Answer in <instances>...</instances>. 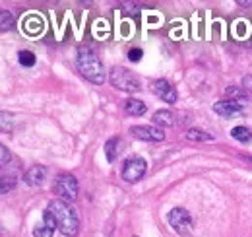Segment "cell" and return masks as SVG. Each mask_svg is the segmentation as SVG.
<instances>
[{
    "instance_id": "obj_6",
    "label": "cell",
    "mask_w": 252,
    "mask_h": 237,
    "mask_svg": "<svg viewBox=\"0 0 252 237\" xmlns=\"http://www.w3.org/2000/svg\"><path fill=\"white\" fill-rule=\"evenodd\" d=\"M146 169H148V163H146L144 158H140V156L128 158L125 167H123V179L128 181V183H136V181H140L144 177Z\"/></svg>"
},
{
    "instance_id": "obj_14",
    "label": "cell",
    "mask_w": 252,
    "mask_h": 237,
    "mask_svg": "<svg viewBox=\"0 0 252 237\" xmlns=\"http://www.w3.org/2000/svg\"><path fill=\"white\" fill-rule=\"evenodd\" d=\"M231 136H233L235 140L243 142V144H249V142L252 140L251 128H247V126H235V128L231 130Z\"/></svg>"
},
{
    "instance_id": "obj_2",
    "label": "cell",
    "mask_w": 252,
    "mask_h": 237,
    "mask_svg": "<svg viewBox=\"0 0 252 237\" xmlns=\"http://www.w3.org/2000/svg\"><path fill=\"white\" fill-rule=\"evenodd\" d=\"M78 68L80 72L94 84H103L105 82V70H103V62L99 59V55L94 49L82 47L78 51Z\"/></svg>"
},
{
    "instance_id": "obj_12",
    "label": "cell",
    "mask_w": 252,
    "mask_h": 237,
    "mask_svg": "<svg viewBox=\"0 0 252 237\" xmlns=\"http://www.w3.org/2000/svg\"><path fill=\"white\" fill-rule=\"evenodd\" d=\"M154 122L161 124V126H173L177 120H175V115L169 109H159V111L154 113Z\"/></svg>"
},
{
    "instance_id": "obj_4",
    "label": "cell",
    "mask_w": 252,
    "mask_h": 237,
    "mask_svg": "<svg viewBox=\"0 0 252 237\" xmlns=\"http://www.w3.org/2000/svg\"><path fill=\"white\" fill-rule=\"evenodd\" d=\"M169 220V226L179 234V236H192L194 232V222H192V216L189 214V210L185 208H173L167 216Z\"/></svg>"
},
{
    "instance_id": "obj_20",
    "label": "cell",
    "mask_w": 252,
    "mask_h": 237,
    "mask_svg": "<svg viewBox=\"0 0 252 237\" xmlns=\"http://www.w3.org/2000/svg\"><path fill=\"white\" fill-rule=\"evenodd\" d=\"M53 234H55V230H53V228H49L47 224L37 226V228L33 230V236L35 237H53Z\"/></svg>"
},
{
    "instance_id": "obj_16",
    "label": "cell",
    "mask_w": 252,
    "mask_h": 237,
    "mask_svg": "<svg viewBox=\"0 0 252 237\" xmlns=\"http://www.w3.org/2000/svg\"><path fill=\"white\" fill-rule=\"evenodd\" d=\"M225 95H227V99H235V101H239V103H243V101H247L249 97H247V93H245V89L243 88H227L225 89Z\"/></svg>"
},
{
    "instance_id": "obj_23",
    "label": "cell",
    "mask_w": 252,
    "mask_h": 237,
    "mask_svg": "<svg viewBox=\"0 0 252 237\" xmlns=\"http://www.w3.org/2000/svg\"><path fill=\"white\" fill-rule=\"evenodd\" d=\"M243 89H251L252 91V76H245L243 78Z\"/></svg>"
},
{
    "instance_id": "obj_5",
    "label": "cell",
    "mask_w": 252,
    "mask_h": 237,
    "mask_svg": "<svg viewBox=\"0 0 252 237\" xmlns=\"http://www.w3.org/2000/svg\"><path fill=\"white\" fill-rule=\"evenodd\" d=\"M55 193H57V197H61L64 202L66 200H76L78 198V191H80V187H78V181L76 177H72V175H61V177L55 181Z\"/></svg>"
},
{
    "instance_id": "obj_3",
    "label": "cell",
    "mask_w": 252,
    "mask_h": 237,
    "mask_svg": "<svg viewBox=\"0 0 252 237\" xmlns=\"http://www.w3.org/2000/svg\"><path fill=\"white\" fill-rule=\"evenodd\" d=\"M109 80H111V84H113L115 88L121 89V91L132 93V91H140V89H142V84H140L138 76H134L130 70H126L123 66L113 68L111 74H109Z\"/></svg>"
},
{
    "instance_id": "obj_11",
    "label": "cell",
    "mask_w": 252,
    "mask_h": 237,
    "mask_svg": "<svg viewBox=\"0 0 252 237\" xmlns=\"http://www.w3.org/2000/svg\"><path fill=\"white\" fill-rule=\"evenodd\" d=\"M119 154H121V138L113 136V138L107 140V144H105V156H107L109 161H115V159L119 158Z\"/></svg>"
},
{
    "instance_id": "obj_10",
    "label": "cell",
    "mask_w": 252,
    "mask_h": 237,
    "mask_svg": "<svg viewBox=\"0 0 252 237\" xmlns=\"http://www.w3.org/2000/svg\"><path fill=\"white\" fill-rule=\"evenodd\" d=\"M45 177H47V169H45L43 165H33V167H30V169L26 171L24 181H26L28 185H32V187H41Z\"/></svg>"
},
{
    "instance_id": "obj_8",
    "label": "cell",
    "mask_w": 252,
    "mask_h": 237,
    "mask_svg": "<svg viewBox=\"0 0 252 237\" xmlns=\"http://www.w3.org/2000/svg\"><path fill=\"white\" fill-rule=\"evenodd\" d=\"M130 132H132L134 138H140V140H150V142H161V140H165V132L161 128H158V126H150V124L132 126Z\"/></svg>"
},
{
    "instance_id": "obj_21",
    "label": "cell",
    "mask_w": 252,
    "mask_h": 237,
    "mask_svg": "<svg viewBox=\"0 0 252 237\" xmlns=\"http://www.w3.org/2000/svg\"><path fill=\"white\" fill-rule=\"evenodd\" d=\"M142 55H144V51H142V49H138V47L128 51V59L132 60V62H138V60H142Z\"/></svg>"
},
{
    "instance_id": "obj_19",
    "label": "cell",
    "mask_w": 252,
    "mask_h": 237,
    "mask_svg": "<svg viewBox=\"0 0 252 237\" xmlns=\"http://www.w3.org/2000/svg\"><path fill=\"white\" fill-rule=\"evenodd\" d=\"M18 60H20L22 66H33L35 64V55H33L32 51H22L18 55Z\"/></svg>"
},
{
    "instance_id": "obj_1",
    "label": "cell",
    "mask_w": 252,
    "mask_h": 237,
    "mask_svg": "<svg viewBox=\"0 0 252 237\" xmlns=\"http://www.w3.org/2000/svg\"><path fill=\"white\" fill-rule=\"evenodd\" d=\"M55 222H57V230L66 237H76L80 232V218L76 214V210L64 200H53L47 208Z\"/></svg>"
},
{
    "instance_id": "obj_22",
    "label": "cell",
    "mask_w": 252,
    "mask_h": 237,
    "mask_svg": "<svg viewBox=\"0 0 252 237\" xmlns=\"http://www.w3.org/2000/svg\"><path fill=\"white\" fill-rule=\"evenodd\" d=\"M0 152H2V167H6V165H8V161H10L8 148H6V146H2V148H0Z\"/></svg>"
},
{
    "instance_id": "obj_17",
    "label": "cell",
    "mask_w": 252,
    "mask_h": 237,
    "mask_svg": "<svg viewBox=\"0 0 252 237\" xmlns=\"http://www.w3.org/2000/svg\"><path fill=\"white\" fill-rule=\"evenodd\" d=\"M0 20H2V22H0V24H2L0 30L2 31H8L14 28V16H12L8 10H2V12H0Z\"/></svg>"
},
{
    "instance_id": "obj_13",
    "label": "cell",
    "mask_w": 252,
    "mask_h": 237,
    "mask_svg": "<svg viewBox=\"0 0 252 237\" xmlns=\"http://www.w3.org/2000/svg\"><path fill=\"white\" fill-rule=\"evenodd\" d=\"M125 111L128 115H132V117H140V115L146 113V105L140 99H128L125 103Z\"/></svg>"
},
{
    "instance_id": "obj_24",
    "label": "cell",
    "mask_w": 252,
    "mask_h": 237,
    "mask_svg": "<svg viewBox=\"0 0 252 237\" xmlns=\"http://www.w3.org/2000/svg\"><path fill=\"white\" fill-rule=\"evenodd\" d=\"M239 6H252V0H239Z\"/></svg>"
},
{
    "instance_id": "obj_7",
    "label": "cell",
    "mask_w": 252,
    "mask_h": 237,
    "mask_svg": "<svg viewBox=\"0 0 252 237\" xmlns=\"http://www.w3.org/2000/svg\"><path fill=\"white\" fill-rule=\"evenodd\" d=\"M214 111L220 115V117L225 118H235L239 115H243L245 111V103H239L235 99H221L214 105Z\"/></svg>"
},
{
    "instance_id": "obj_18",
    "label": "cell",
    "mask_w": 252,
    "mask_h": 237,
    "mask_svg": "<svg viewBox=\"0 0 252 237\" xmlns=\"http://www.w3.org/2000/svg\"><path fill=\"white\" fill-rule=\"evenodd\" d=\"M16 185V173H2V193H8Z\"/></svg>"
},
{
    "instance_id": "obj_15",
    "label": "cell",
    "mask_w": 252,
    "mask_h": 237,
    "mask_svg": "<svg viewBox=\"0 0 252 237\" xmlns=\"http://www.w3.org/2000/svg\"><path fill=\"white\" fill-rule=\"evenodd\" d=\"M187 138L192 140V142H212L214 140L212 134H208L204 130H198V128H190L189 132H187Z\"/></svg>"
},
{
    "instance_id": "obj_9",
    "label": "cell",
    "mask_w": 252,
    "mask_h": 237,
    "mask_svg": "<svg viewBox=\"0 0 252 237\" xmlns=\"http://www.w3.org/2000/svg\"><path fill=\"white\" fill-rule=\"evenodd\" d=\"M152 89H154V93L158 95L159 99H163L165 103H169V105L177 103V89L173 88L167 80H156Z\"/></svg>"
}]
</instances>
